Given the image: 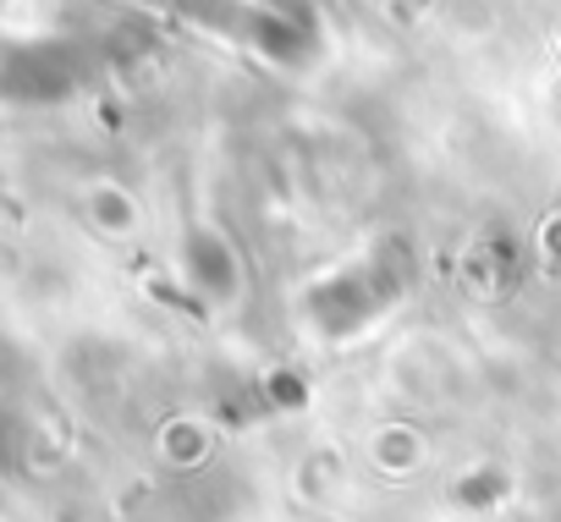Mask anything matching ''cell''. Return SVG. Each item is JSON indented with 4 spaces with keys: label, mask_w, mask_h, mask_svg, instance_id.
I'll list each match as a JSON object with an SVG mask.
<instances>
[{
    "label": "cell",
    "mask_w": 561,
    "mask_h": 522,
    "mask_svg": "<svg viewBox=\"0 0 561 522\" xmlns=\"http://www.w3.org/2000/svg\"><path fill=\"white\" fill-rule=\"evenodd\" d=\"M165 7L193 12V18H204V23H215V28H226V34H242V39H259V34H264V18L242 12L237 0H165Z\"/></svg>",
    "instance_id": "6da1fadb"
}]
</instances>
